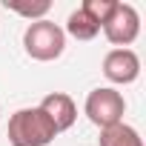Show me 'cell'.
Returning a JSON list of instances; mask_svg holds the SVG:
<instances>
[{
	"label": "cell",
	"mask_w": 146,
	"mask_h": 146,
	"mask_svg": "<svg viewBox=\"0 0 146 146\" xmlns=\"http://www.w3.org/2000/svg\"><path fill=\"white\" fill-rule=\"evenodd\" d=\"M103 35L117 49H126L129 43H135L137 35H140V15H137V9L132 3H117L112 17L103 23Z\"/></svg>",
	"instance_id": "4"
},
{
	"label": "cell",
	"mask_w": 146,
	"mask_h": 146,
	"mask_svg": "<svg viewBox=\"0 0 146 146\" xmlns=\"http://www.w3.org/2000/svg\"><path fill=\"white\" fill-rule=\"evenodd\" d=\"M3 6H6L9 12H15V15L32 20V23H35V20H46V15H49V9H52L49 0H3Z\"/></svg>",
	"instance_id": "8"
},
{
	"label": "cell",
	"mask_w": 146,
	"mask_h": 146,
	"mask_svg": "<svg viewBox=\"0 0 146 146\" xmlns=\"http://www.w3.org/2000/svg\"><path fill=\"white\" fill-rule=\"evenodd\" d=\"M86 117L98 126V129H109L115 123H123V112H126V100L117 89L112 86H98L89 92L86 103H83Z\"/></svg>",
	"instance_id": "3"
},
{
	"label": "cell",
	"mask_w": 146,
	"mask_h": 146,
	"mask_svg": "<svg viewBox=\"0 0 146 146\" xmlns=\"http://www.w3.org/2000/svg\"><path fill=\"white\" fill-rule=\"evenodd\" d=\"M100 146H143V140L135 126L115 123L109 129H100Z\"/></svg>",
	"instance_id": "7"
},
{
	"label": "cell",
	"mask_w": 146,
	"mask_h": 146,
	"mask_svg": "<svg viewBox=\"0 0 146 146\" xmlns=\"http://www.w3.org/2000/svg\"><path fill=\"white\" fill-rule=\"evenodd\" d=\"M115 6H117V0H83V6H80V12L86 15V17H92L100 29H103V23L112 17V12H115Z\"/></svg>",
	"instance_id": "10"
},
{
	"label": "cell",
	"mask_w": 146,
	"mask_h": 146,
	"mask_svg": "<svg viewBox=\"0 0 146 146\" xmlns=\"http://www.w3.org/2000/svg\"><path fill=\"white\" fill-rule=\"evenodd\" d=\"M23 49L32 60H40V63L57 60L66 49V32L52 20H35L23 32Z\"/></svg>",
	"instance_id": "2"
},
{
	"label": "cell",
	"mask_w": 146,
	"mask_h": 146,
	"mask_svg": "<svg viewBox=\"0 0 146 146\" xmlns=\"http://www.w3.org/2000/svg\"><path fill=\"white\" fill-rule=\"evenodd\" d=\"M103 75L109 83H117V86L135 83L140 78V57L132 49H112L103 57Z\"/></svg>",
	"instance_id": "5"
},
{
	"label": "cell",
	"mask_w": 146,
	"mask_h": 146,
	"mask_svg": "<svg viewBox=\"0 0 146 146\" xmlns=\"http://www.w3.org/2000/svg\"><path fill=\"white\" fill-rule=\"evenodd\" d=\"M63 32H66V35H72V37H78V40H92V37H98L100 26L78 9V12H72V15H69V20H66V29H63Z\"/></svg>",
	"instance_id": "9"
},
{
	"label": "cell",
	"mask_w": 146,
	"mask_h": 146,
	"mask_svg": "<svg viewBox=\"0 0 146 146\" xmlns=\"http://www.w3.org/2000/svg\"><path fill=\"white\" fill-rule=\"evenodd\" d=\"M6 135L12 146H49L57 137V129L40 112V106H32V109H17L9 117Z\"/></svg>",
	"instance_id": "1"
},
{
	"label": "cell",
	"mask_w": 146,
	"mask_h": 146,
	"mask_svg": "<svg viewBox=\"0 0 146 146\" xmlns=\"http://www.w3.org/2000/svg\"><path fill=\"white\" fill-rule=\"evenodd\" d=\"M40 112L52 120V126L57 129V135L66 132V129H72L75 120H78V106H75V100H72L66 92H52V95H46V98L40 100Z\"/></svg>",
	"instance_id": "6"
}]
</instances>
